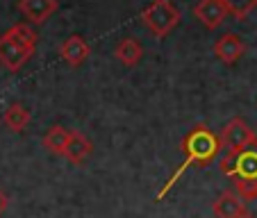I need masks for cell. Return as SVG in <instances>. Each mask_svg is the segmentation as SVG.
<instances>
[{"instance_id":"10","label":"cell","mask_w":257,"mask_h":218,"mask_svg":"<svg viewBox=\"0 0 257 218\" xmlns=\"http://www.w3.org/2000/svg\"><path fill=\"white\" fill-rule=\"evenodd\" d=\"M57 0H19V10L30 23L41 25L57 12Z\"/></svg>"},{"instance_id":"5","label":"cell","mask_w":257,"mask_h":218,"mask_svg":"<svg viewBox=\"0 0 257 218\" xmlns=\"http://www.w3.org/2000/svg\"><path fill=\"white\" fill-rule=\"evenodd\" d=\"M218 136H221L223 148H228V152H239V150H243V148H248V145L257 143V134L250 130V125L239 116L230 118Z\"/></svg>"},{"instance_id":"4","label":"cell","mask_w":257,"mask_h":218,"mask_svg":"<svg viewBox=\"0 0 257 218\" xmlns=\"http://www.w3.org/2000/svg\"><path fill=\"white\" fill-rule=\"evenodd\" d=\"M34 50L37 48L19 41L16 37H12L10 32H5L0 37V64H3L10 73H19L21 68L32 59Z\"/></svg>"},{"instance_id":"12","label":"cell","mask_w":257,"mask_h":218,"mask_svg":"<svg viewBox=\"0 0 257 218\" xmlns=\"http://www.w3.org/2000/svg\"><path fill=\"white\" fill-rule=\"evenodd\" d=\"M141 55H144V50H141V44L137 39H132V37H127V39H121L116 44V48H114V57H116L125 68L137 66V64L141 62Z\"/></svg>"},{"instance_id":"14","label":"cell","mask_w":257,"mask_h":218,"mask_svg":"<svg viewBox=\"0 0 257 218\" xmlns=\"http://www.w3.org/2000/svg\"><path fill=\"white\" fill-rule=\"evenodd\" d=\"M3 123H5V127L12 130V132H23L30 123V112L23 105L14 102V105H10L5 109V114H3Z\"/></svg>"},{"instance_id":"3","label":"cell","mask_w":257,"mask_h":218,"mask_svg":"<svg viewBox=\"0 0 257 218\" xmlns=\"http://www.w3.org/2000/svg\"><path fill=\"white\" fill-rule=\"evenodd\" d=\"M141 23L146 25V30L155 39H164L180 23V12L171 0H153L151 5L141 12Z\"/></svg>"},{"instance_id":"7","label":"cell","mask_w":257,"mask_h":218,"mask_svg":"<svg viewBox=\"0 0 257 218\" xmlns=\"http://www.w3.org/2000/svg\"><path fill=\"white\" fill-rule=\"evenodd\" d=\"M243 53H246V44L232 32L218 37L216 44H214V55H216V59L218 62H223V64H228V66L237 64L239 59L243 57Z\"/></svg>"},{"instance_id":"2","label":"cell","mask_w":257,"mask_h":218,"mask_svg":"<svg viewBox=\"0 0 257 218\" xmlns=\"http://www.w3.org/2000/svg\"><path fill=\"white\" fill-rule=\"evenodd\" d=\"M218 166L234 182L237 193L246 202L257 200V143L239 152H228Z\"/></svg>"},{"instance_id":"8","label":"cell","mask_w":257,"mask_h":218,"mask_svg":"<svg viewBox=\"0 0 257 218\" xmlns=\"http://www.w3.org/2000/svg\"><path fill=\"white\" fill-rule=\"evenodd\" d=\"M212 211L216 218H239L241 213H246V200L237 191L228 189L216 195V200L212 202Z\"/></svg>"},{"instance_id":"16","label":"cell","mask_w":257,"mask_h":218,"mask_svg":"<svg viewBox=\"0 0 257 218\" xmlns=\"http://www.w3.org/2000/svg\"><path fill=\"white\" fill-rule=\"evenodd\" d=\"M7 207H10V195H7L5 191L0 189V216L7 211Z\"/></svg>"},{"instance_id":"6","label":"cell","mask_w":257,"mask_h":218,"mask_svg":"<svg viewBox=\"0 0 257 218\" xmlns=\"http://www.w3.org/2000/svg\"><path fill=\"white\" fill-rule=\"evenodd\" d=\"M194 16L207 30H216L228 16V7H225L223 0H200L194 7Z\"/></svg>"},{"instance_id":"9","label":"cell","mask_w":257,"mask_h":218,"mask_svg":"<svg viewBox=\"0 0 257 218\" xmlns=\"http://www.w3.org/2000/svg\"><path fill=\"white\" fill-rule=\"evenodd\" d=\"M91 55V46L80 37V34H73L59 46V57L68 64L71 68H78L87 62V57Z\"/></svg>"},{"instance_id":"13","label":"cell","mask_w":257,"mask_h":218,"mask_svg":"<svg viewBox=\"0 0 257 218\" xmlns=\"http://www.w3.org/2000/svg\"><path fill=\"white\" fill-rule=\"evenodd\" d=\"M68 139H71V132L62 125H53L44 136V148L50 152V155H57V157H64L66 152V145H68Z\"/></svg>"},{"instance_id":"15","label":"cell","mask_w":257,"mask_h":218,"mask_svg":"<svg viewBox=\"0 0 257 218\" xmlns=\"http://www.w3.org/2000/svg\"><path fill=\"white\" fill-rule=\"evenodd\" d=\"M225 7H228V14L234 16L237 21L248 19V14L257 10V0H223Z\"/></svg>"},{"instance_id":"17","label":"cell","mask_w":257,"mask_h":218,"mask_svg":"<svg viewBox=\"0 0 257 218\" xmlns=\"http://www.w3.org/2000/svg\"><path fill=\"white\" fill-rule=\"evenodd\" d=\"M239 218H255V216H252V213H248V211H246V213H241V216H239Z\"/></svg>"},{"instance_id":"1","label":"cell","mask_w":257,"mask_h":218,"mask_svg":"<svg viewBox=\"0 0 257 218\" xmlns=\"http://www.w3.org/2000/svg\"><path fill=\"white\" fill-rule=\"evenodd\" d=\"M221 148H223L221 136L214 134L207 125H203V123H200V125L191 127V130L185 134L182 143H180V150L185 152V164H180L178 168H175V173L169 177V182H166V184L160 189L157 200H164V195L169 193L175 184H178V179L182 177V173H187L191 166H207V164H212V161L218 157V150H221Z\"/></svg>"},{"instance_id":"11","label":"cell","mask_w":257,"mask_h":218,"mask_svg":"<svg viewBox=\"0 0 257 218\" xmlns=\"http://www.w3.org/2000/svg\"><path fill=\"white\" fill-rule=\"evenodd\" d=\"M91 152H93L91 139H87L82 132L73 130V132H71V139H68V145H66V152H64V157H66L71 164L82 166L84 161L91 157Z\"/></svg>"}]
</instances>
